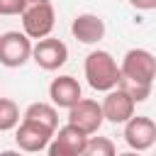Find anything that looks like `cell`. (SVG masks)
Returning a JSON list of instances; mask_svg holds the SVG:
<instances>
[{
  "instance_id": "3",
  "label": "cell",
  "mask_w": 156,
  "mask_h": 156,
  "mask_svg": "<svg viewBox=\"0 0 156 156\" xmlns=\"http://www.w3.org/2000/svg\"><path fill=\"white\" fill-rule=\"evenodd\" d=\"M20 20H22V32L29 39H37L39 41L44 37H51L54 24H56L54 2L51 0H24L22 12H20Z\"/></svg>"
},
{
  "instance_id": "8",
  "label": "cell",
  "mask_w": 156,
  "mask_h": 156,
  "mask_svg": "<svg viewBox=\"0 0 156 156\" xmlns=\"http://www.w3.org/2000/svg\"><path fill=\"white\" fill-rule=\"evenodd\" d=\"M100 105H102L105 122H112V124H124L129 117H134V110H136L134 98L124 88H119V85L112 88V90H107Z\"/></svg>"
},
{
  "instance_id": "20",
  "label": "cell",
  "mask_w": 156,
  "mask_h": 156,
  "mask_svg": "<svg viewBox=\"0 0 156 156\" xmlns=\"http://www.w3.org/2000/svg\"><path fill=\"white\" fill-rule=\"evenodd\" d=\"M117 156H141V154H139V151H132V149H129V151H122V154H117Z\"/></svg>"
},
{
  "instance_id": "17",
  "label": "cell",
  "mask_w": 156,
  "mask_h": 156,
  "mask_svg": "<svg viewBox=\"0 0 156 156\" xmlns=\"http://www.w3.org/2000/svg\"><path fill=\"white\" fill-rule=\"evenodd\" d=\"M24 0H0V15L2 17H15L22 12Z\"/></svg>"
},
{
  "instance_id": "5",
  "label": "cell",
  "mask_w": 156,
  "mask_h": 156,
  "mask_svg": "<svg viewBox=\"0 0 156 156\" xmlns=\"http://www.w3.org/2000/svg\"><path fill=\"white\" fill-rule=\"evenodd\" d=\"M105 122V115H102V105L93 98H80L71 110H68V124L78 127L80 132H85L88 136L90 134H98V129L102 127Z\"/></svg>"
},
{
  "instance_id": "16",
  "label": "cell",
  "mask_w": 156,
  "mask_h": 156,
  "mask_svg": "<svg viewBox=\"0 0 156 156\" xmlns=\"http://www.w3.org/2000/svg\"><path fill=\"white\" fill-rule=\"evenodd\" d=\"M46 156H78L71 146H66L63 141H58L56 136H51L49 146H46Z\"/></svg>"
},
{
  "instance_id": "1",
  "label": "cell",
  "mask_w": 156,
  "mask_h": 156,
  "mask_svg": "<svg viewBox=\"0 0 156 156\" xmlns=\"http://www.w3.org/2000/svg\"><path fill=\"white\" fill-rule=\"evenodd\" d=\"M83 73H85L88 85L93 90H98V93H107V90L117 88L119 80H122L119 63L115 61V56L110 51H102V49H95V51H90L85 56Z\"/></svg>"
},
{
  "instance_id": "9",
  "label": "cell",
  "mask_w": 156,
  "mask_h": 156,
  "mask_svg": "<svg viewBox=\"0 0 156 156\" xmlns=\"http://www.w3.org/2000/svg\"><path fill=\"white\" fill-rule=\"evenodd\" d=\"M51 136H54V132L34 124V122H27V119H20V124L15 127V144L24 154H37V151L46 149Z\"/></svg>"
},
{
  "instance_id": "15",
  "label": "cell",
  "mask_w": 156,
  "mask_h": 156,
  "mask_svg": "<svg viewBox=\"0 0 156 156\" xmlns=\"http://www.w3.org/2000/svg\"><path fill=\"white\" fill-rule=\"evenodd\" d=\"M80 156H117L115 141L107 136H88V144Z\"/></svg>"
},
{
  "instance_id": "4",
  "label": "cell",
  "mask_w": 156,
  "mask_h": 156,
  "mask_svg": "<svg viewBox=\"0 0 156 156\" xmlns=\"http://www.w3.org/2000/svg\"><path fill=\"white\" fill-rule=\"evenodd\" d=\"M32 39L24 32L10 29L0 34V63L5 68H20L32 58Z\"/></svg>"
},
{
  "instance_id": "6",
  "label": "cell",
  "mask_w": 156,
  "mask_h": 156,
  "mask_svg": "<svg viewBox=\"0 0 156 156\" xmlns=\"http://www.w3.org/2000/svg\"><path fill=\"white\" fill-rule=\"evenodd\" d=\"M32 61L41 71H58L68 61V46L56 37H44L32 46Z\"/></svg>"
},
{
  "instance_id": "10",
  "label": "cell",
  "mask_w": 156,
  "mask_h": 156,
  "mask_svg": "<svg viewBox=\"0 0 156 156\" xmlns=\"http://www.w3.org/2000/svg\"><path fill=\"white\" fill-rule=\"evenodd\" d=\"M49 98H51V105L56 110L58 107L61 110H71L83 98V88L73 76H56L49 83Z\"/></svg>"
},
{
  "instance_id": "19",
  "label": "cell",
  "mask_w": 156,
  "mask_h": 156,
  "mask_svg": "<svg viewBox=\"0 0 156 156\" xmlns=\"http://www.w3.org/2000/svg\"><path fill=\"white\" fill-rule=\"evenodd\" d=\"M0 156H24V151H15V149H5V151H0Z\"/></svg>"
},
{
  "instance_id": "2",
  "label": "cell",
  "mask_w": 156,
  "mask_h": 156,
  "mask_svg": "<svg viewBox=\"0 0 156 156\" xmlns=\"http://www.w3.org/2000/svg\"><path fill=\"white\" fill-rule=\"evenodd\" d=\"M119 73L124 85H144V88H154L156 80V56L146 49H129L122 56L119 63Z\"/></svg>"
},
{
  "instance_id": "12",
  "label": "cell",
  "mask_w": 156,
  "mask_h": 156,
  "mask_svg": "<svg viewBox=\"0 0 156 156\" xmlns=\"http://www.w3.org/2000/svg\"><path fill=\"white\" fill-rule=\"evenodd\" d=\"M22 119L27 122H34L49 132H56L58 129V110L51 105V102H32L24 112H22Z\"/></svg>"
},
{
  "instance_id": "13",
  "label": "cell",
  "mask_w": 156,
  "mask_h": 156,
  "mask_svg": "<svg viewBox=\"0 0 156 156\" xmlns=\"http://www.w3.org/2000/svg\"><path fill=\"white\" fill-rule=\"evenodd\" d=\"M54 136L58 139V141H63L66 146H71L78 156L83 154V149H85V144H88V134L85 132H80L78 127H73V124H63V127H58L56 132H54Z\"/></svg>"
},
{
  "instance_id": "11",
  "label": "cell",
  "mask_w": 156,
  "mask_h": 156,
  "mask_svg": "<svg viewBox=\"0 0 156 156\" xmlns=\"http://www.w3.org/2000/svg\"><path fill=\"white\" fill-rule=\"evenodd\" d=\"M105 32H107L105 20L93 12H80L71 22V34L80 44H98L100 39H105Z\"/></svg>"
},
{
  "instance_id": "14",
  "label": "cell",
  "mask_w": 156,
  "mask_h": 156,
  "mask_svg": "<svg viewBox=\"0 0 156 156\" xmlns=\"http://www.w3.org/2000/svg\"><path fill=\"white\" fill-rule=\"evenodd\" d=\"M20 107L12 98H0V132H10L20 124Z\"/></svg>"
},
{
  "instance_id": "21",
  "label": "cell",
  "mask_w": 156,
  "mask_h": 156,
  "mask_svg": "<svg viewBox=\"0 0 156 156\" xmlns=\"http://www.w3.org/2000/svg\"><path fill=\"white\" fill-rule=\"evenodd\" d=\"M154 156H156V154H154Z\"/></svg>"
},
{
  "instance_id": "7",
  "label": "cell",
  "mask_w": 156,
  "mask_h": 156,
  "mask_svg": "<svg viewBox=\"0 0 156 156\" xmlns=\"http://www.w3.org/2000/svg\"><path fill=\"white\" fill-rule=\"evenodd\" d=\"M124 141L132 151H146L156 144V122L144 115H134L124 122Z\"/></svg>"
},
{
  "instance_id": "18",
  "label": "cell",
  "mask_w": 156,
  "mask_h": 156,
  "mask_svg": "<svg viewBox=\"0 0 156 156\" xmlns=\"http://www.w3.org/2000/svg\"><path fill=\"white\" fill-rule=\"evenodd\" d=\"M134 10H156V0H127Z\"/></svg>"
}]
</instances>
